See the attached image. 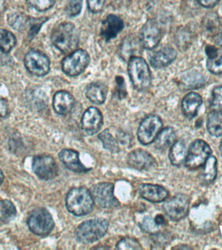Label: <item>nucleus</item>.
I'll list each match as a JSON object with an SVG mask.
<instances>
[{
  "label": "nucleus",
  "instance_id": "nucleus-1",
  "mask_svg": "<svg viewBox=\"0 0 222 250\" xmlns=\"http://www.w3.org/2000/svg\"><path fill=\"white\" fill-rule=\"evenodd\" d=\"M66 207L68 212L77 216L89 214L94 207L91 191L85 187L74 188L66 197Z\"/></svg>",
  "mask_w": 222,
  "mask_h": 250
},
{
  "label": "nucleus",
  "instance_id": "nucleus-2",
  "mask_svg": "<svg viewBox=\"0 0 222 250\" xmlns=\"http://www.w3.org/2000/svg\"><path fill=\"white\" fill-rule=\"evenodd\" d=\"M51 39L53 44L64 54L76 50L79 41L75 25L70 22L62 23L55 27Z\"/></svg>",
  "mask_w": 222,
  "mask_h": 250
},
{
  "label": "nucleus",
  "instance_id": "nucleus-3",
  "mask_svg": "<svg viewBox=\"0 0 222 250\" xmlns=\"http://www.w3.org/2000/svg\"><path fill=\"white\" fill-rule=\"evenodd\" d=\"M109 222L103 218H94L81 223L75 231L76 240L80 243H93L106 234Z\"/></svg>",
  "mask_w": 222,
  "mask_h": 250
},
{
  "label": "nucleus",
  "instance_id": "nucleus-4",
  "mask_svg": "<svg viewBox=\"0 0 222 250\" xmlns=\"http://www.w3.org/2000/svg\"><path fill=\"white\" fill-rule=\"evenodd\" d=\"M129 75L132 85L138 91H146L151 84V74L146 61L140 57H132L128 62Z\"/></svg>",
  "mask_w": 222,
  "mask_h": 250
},
{
  "label": "nucleus",
  "instance_id": "nucleus-5",
  "mask_svg": "<svg viewBox=\"0 0 222 250\" xmlns=\"http://www.w3.org/2000/svg\"><path fill=\"white\" fill-rule=\"evenodd\" d=\"M91 193L97 207L103 209L117 208L120 205L114 194V185L110 183H99L93 185Z\"/></svg>",
  "mask_w": 222,
  "mask_h": 250
},
{
  "label": "nucleus",
  "instance_id": "nucleus-6",
  "mask_svg": "<svg viewBox=\"0 0 222 250\" xmlns=\"http://www.w3.org/2000/svg\"><path fill=\"white\" fill-rule=\"evenodd\" d=\"M31 231L38 236L48 235L54 229L55 223L52 215L44 208L35 209L27 221Z\"/></svg>",
  "mask_w": 222,
  "mask_h": 250
},
{
  "label": "nucleus",
  "instance_id": "nucleus-7",
  "mask_svg": "<svg viewBox=\"0 0 222 250\" xmlns=\"http://www.w3.org/2000/svg\"><path fill=\"white\" fill-rule=\"evenodd\" d=\"M211 153V148L204 141H194L187 152L185 166L190 170L198 169L204 166Z\"/></svg>",
  "mask_w": 222,
  "mask_h": 250
},
{
  "label": "nucleus",
  "instance_id": "nucleus-8",
  "mask_svg": "<svg viewBox=\"0 0 222 250\" xmlns=\"http://www.w3.org/2000/svg\"><path fill=\"white\" fill-rule=\"evenodd\" d=\"M90 60L87 51L79 49L66 57L62 62V69L68 76H76L85 71Z\"/></svg>",
  "mask_w": 222,
  "mask_h": 250
},
{
  "label": "nucleus",
  "instance_id": "nucleus-9",
  "mask_svg": "<svg viewBox=\"0 0 222 250\" xmlns=\"http://www.w3.org/2000/svg\"><path fill=\"white\" fill-rule=\"evenodd\" d=\"M163 122L159 116L155 115L146 117L140 123L137 131L138 140L142 144H151L161 130Z\"/></svg>",
  "mask_w": 222,
  "mask_h": 250
},
{
  "label": "nucleus",
  "instance_id": "nucleus-10",
  "mask_svg": "<svg viewBox=\"0 0 222 250\" xmlns=\"http://www.w3.org/2000/svg\"><path fill=\"white\" fill-rule=\"evenodd\" d=\"M163 210L171 220L179 221L185 218L190 208V199L185 194H178L164 203Z\"/></svg>",
  "mask_w": 222,
  "mask_h": 250
},
{
  "label": "nucleus",
  "instance_id": "nucleus-11",
  "mask_svg": "<svg viewBox=\"0 0 222 250\" xmlns=\"http://www.w3.org/2000/svg\"><path fill=\"white\" fill-rule=\"evenodd\" d=\"M24 63L28 71L35 76H44L50 71V60L38 50L29 51L25 56Z\"/></svg>",
  "mask_w": 222,
  "mask_h": 250
},
{
  "label": "nucleus",
  "instance_id": "nucleus-12",
  "mask_svg": "<svg viewBox=\"0 0 222 250\" xmlns=\"http://www.w3.org/2000/svg\"><path fill=\"white\" fill-rule=\"evenodd\" d=\"M33 171L40 179L50 181L58 175V167L52 156L39 155L35 156L33 160Z\"/></svg>",
  "mask_w": 222,
  "mask_h": 250
},
{
  "label": "nucleus",
  "instance_id": "nucleus-13",
  "mask_svg": "<svg viewBox=\"0 0 222 250\" xmlns=\"http://www.w3.org/2000/svg\"><path fill=\"white\" fill-rule=\"evenodd\" d=\"M163 36L161 25L155 19L145 23L140 31V41L143 48L151 50L159 44Z\"/></svg>",
  "mask_w": 222,
  "mask_h": 250
},
{
  "label": "nucleus",
  "instance_id": "nucleus-14",
  "mask_svg": "<svg viewBox=\"0 0 222 250\" xmlns=\"http://www.w3.org/2000/svg\"><path fill=\"white\" fill-rule=\"evenodd\" d=\"M103 122L101 111L96 107H91L85 111L82 117V128L87 134L93 135L100 130Z\"/></svg>",
  "mask_w": 222,
  "mask_h": 250
},
{
  "label": "nucleus",
  "instance_id": "nucleus-15",
  "mask_svg": "<svg viewBox=\"0 0 222 250\" xmlns=\"http://www.w3.org/2000/svg\"><path fill=\"white\" fill-rule=\"evenodd\" d=\"M128 164L130 167L138 171H146L153 167L155 160L149 152L137 148L129 154Z\"/></svg>",
  "mask_w": 222,
  "mask_h": 250
},
{
  "label": "nucleus",
  "instance_id": "nucleus-16",
  "mask_svg": "<svg viewBox=\"0 0 222 250\" xmlns=\"http://www.w3.org/2000/svg\"><path fill=\"white\" fill-rule=\"evenodd\" d=\"M124 27V21L121 18L116 15H109L101 23V36L106 41H110L117 37Z\"/></svg>",
  "mask_w": 222,
  "mask_h": 250
},
{
  "label": "nucleus",
  "instance_id": "nucleus-17",
  "mask_svg": "<svg viewBox=\"0 0 222 250\" xmlns=\"http://www.w3.org/2000/svg\"><path fill=\"white\" fill-rule=\"evenodd\" d=\"M176 50L170 46L162 47L152 53L149 56V62L153 67L161 68L166 67L176 59Z\"/></svg>",
  "mask_w": 222,
  "mask_h": 250
},
{
  "label": "nucleus",
  "instance_id": "nucleus-18",
  "mask_svg": "<svg viewBox=\"0 0 222 250\" xmlns=\"http://www.w3.org/2000/svg\"><path fill=\"white\" fill-rule=\"evenodd\" d=\"M138 192L142 198L155 203L163 202L169 195L165 188L151 184H142L138 187Z\"/></svg>",
  "mask_w": 222,
  "mask_h": 250
},
{
  "label": "nucleus",
  "instance_id": "nucleus-19",
  "mask_svg": "<svg viewBox=\"0 0 222 250\" xmlns=\"http://www.w3.org/2000/svg\"><path fill=\"white\" fill-rule=\"evenodd\" d=\"M58 158L66 168L75 173H87L91 169L81 163L79 152L72 149H62L58 154Z\"/></svg>",
  "mask_w": 222,
  "mask_h": 250
},
{
  "label": "nucleus",
  "instance_id": "nucleus-20",
  "mask_svg": "<svg viewBox=\"0 0 222 250\" xmlns=\"http://www.w3.org/2000/svg\"><path fill=\"white\" fill-rule=\"evenodd\" d=\"M75 104V99L67 91H60L55 94L53 100V107L59 115H66L71 111Z\"/></svg>",
  "mask_w": 222,
  "mask_h": 250
},
{
  "label": "nucleus",
  "instance_id": "nucleus-21",
  "mask_svg": "<svg viewBox=\"0 0 222 250\" xmlns=\"http://www.w3.org/2000/svg\"><path fill=\"white\" fill-rule=\"evenodd\" d=\"M205 52L207 56L206 66L210 72L214 74H222V48L206 46Z\"/></svg>",
  "mask_w": 222,
  "mask_h": 250
},
{
  "label": "nucleus",
  "instance_id": "nucleus-22",
  "mask_svg": "<svg viewBox=\"0 0 222 250\" xmlns=\"http://www.w3.org/2000/svg\"><path fill=\"white\" fill-rule=\"evenodd\" d=\"M203 103L202 97L199 94L192 92L184 97L182 101L183 112L188 119L196 116L198 109Z\"/></svg>",
  "mask_w": 222,
  "mask_h": 250
},
{
  "label": "nucleus",
  "instance_id": "nucleus-23",
  "mask_svg": "<svg viewBox=\"0 0 222 250\" xmlns=\"http://www.w3.org/2000/svg\"><path fill=\"white\" fill-rule=\"evenodd\" d=\"M85 95L92 103L96 104H101L104 103L106 100L107 87L100 82H93L87 85L86 88Z\"/></svg>",
  "mask_w": 222,
  "mask_h": 250
},
{
  "label": "nucleus",
  "instance_id": "nucleus-24",
  "mask_svg": "<svg viewBox=\"0 0 222 250\" xmlns=\"http://www.w3.org/2000/svg\"><path fill=\"white\" fill-rule=\"evenodd\" d=\"M186 154V146L184 141H175L169 149V161L173 166L179 167L185 162Z\"/></svg>",
  "mask_w": 222,
  "mask_h": 250
},
{
  "label": "nucleus",
  "instance_id": "nucleus-25",
  "mask_svg": "<svg viewBox=\"0 0 222 250\" xmlns=\"http://www.w3.org/2000/svg\"><path fill=\"white\" fill-rule=\"evenodd\" d=\"M176 141L175 131L171 127H167L160 131L155 140V147L158 150H165Z\"/></svg>",
  "mask_w": 222,
  "mask_h": 250
},
{
  "label": "nucleus",
  "instance_id": "nucleus-26",
  "mask_svg": "<svg viewBox=\"0 0 222 250\" xmlns=\"http://www.w3.org/2000/svg\"><path fill=\"white\" fill-rule=\"evenodd\" d=\"M217 173V160L215 156H210L202 166L200 173L201 181L205 184L211 183L216 179Z\"/></svg>",
  "mask_w": 222,
  "mask_h": 250
},
{
  "label": "nucleus",
  "instance_id": "nucleus-27",
  "mask_svg": "<svg viewBox=\"0 0 222 250\" xmlns=\"http://www.w3.org/2000/svg\"><path fill=\"white\" fill-rule=\"evenodd\" d=\"M206 128L210 135L215 137L222 136V111L212 110L208 113Z\"/></svg>",
  "mask_w": 222,
  "mask_h": 250
},
{
  "label": "nucleus",
  "instance_id": "nucleus-28",
  "mask_svg": "<svg viewBox=\"0 0 222 250\" xmlns=\"http://www.w3.org/2000/svg\"><path fill=\"white\" fill-rule=\"evenodd\" d=\"M33 18L22 13H14L8 17V22L14 29L21 31L30 26L32 23Z\"/></svg>",
  "mask_w": 222,
  "mask_h": 250
},
{
  "label": "nucleus",
  "instance_id": "nucleus-29",
  "mask_svg": "<svg viewBox=\"0 0 222 250\" xmlns=\"http://www.w3.org/2000/svg\"><path fill=\"white\" fill-rule=\"evenodd\" d=\"M17 209L13 203L7 199L0 200V221L8 223L17 216Z\"/></svg>",
  "mask_w": 222,
  "mask_h": 250
},
{
  "label": "nucleus",
  "instance_id": "nucleus-30",
  "mask_svg": "<svg viewBox=\"0 0 222 250\" xmlns=\"http://www.w3.org/2000/svg\"><path fill=\"white\" fill-rule=\"evenodd\" d=\"M140 47H142L140 39L128 38L124 41L122 46V55L124 58L129 59L139 52Z\"/></svg>",
  "mask_w": 222,
  "mask_h": 250
},
{
  "label": "nucleus",
  "instance_id": "nucleus-31",
  "mask_svg": "<svg viewBox=\"0 0 222 250\" xmlns=\"http://www.w3.org/2000/svg\"><path fill=\"white\" fill-rule=\"evenodd\" d=\"M99 140L102 142L103 146L105 149L112 153H117L120 151V146L116 139L111 134L108 129L103 130L98 136Z\"/></svg>",
  "mask_w": 222,
  "mask_h": 250
},
{
  "label": "nucleus",
  "instance_id": "nucleus-32",
  "mask_svg": "<svg viewBox=\"0 0 222 250\" xmlns=\"http://www.w3.org/2000/svg\"><path fill=\"white\" fill-rule=\"evenodd\" d=\"M17 39L13 33L6 29H0V51L8 53L15 46Z\"/></svg>",
  "mask_w": 222,
  "mask_h": 250
},
{
  "label": "nucleus",
  "instance_id": "nucleus-33",
  "mask_svg": "<svg viewBox=\"0 0 222 250\" xmlns=\"http://www.w3.org/2000/svg\"><path fill=\"white\" fill-rule=\"evenodd\" d=\"M116 249L119 250H142L139 242L133 238L126 237L120 240L116 244Z\"/></svg>",
  "mask_w": 222,
  "mask_h": 250
},
{
  "label": "nucleus",
  "instance_id": "nucleus-34",
  "mask_svg": "<svg viewBox=\"0 0 222 250\" xmlns=\"http://www.w3.org/2000/svg\"><path fill=\"white\" fill-rule=\"evenodd\" d=\"M26 1L29 5L37 11L43 12L48 11L54 7L56 0H26Z\"/></svg>",
  "mask_w": 222,
  "mask_h": 250
},
{
  "label": "nucleus",
  "instance_id": "nucleus-35",
  "mask_svg": "<svg viewBox=\"0 0 222 250\" xmlns=\"http://www.w3.org/2000/svg\"><path fill=\"white\" fill-rule=\"evenodd\" d=\"M210 17H206L204 21V28L205 32L208 34H215L217 31L219 30L220 21L218 18L214 15H210Z\"/></svg>",
  "mask_w": 222,
  "mask_h": 250
},
{
  "label": "nucleus",
  "instance_id": "nucleus-36",
  "mask_svg": "<svg viewBox=\"0 0 222 250\" xmlns=\"http://www.w3.org/2000/svg\"><path fill=\"white\" fill-rule=\"evenodd\" d=\"M210 107L212 110L222 111V86L214 88L212 91V99Z\"/></svg>",
  "mask_w": 222,
  "mask_h": 250
},
{
  "label": "nucleus",
  "instance_id": "nucleus-37",
  "mask_svg": "<svg viewBox=\"0 0 222 250\" xmlns=\"http://www.w3.org/2000/svg\"><path fill=\"white\" fill-rule=\"evenodd\" d=\"M83 0H69L66 5V11L70 17H76L81 13Z\"/></svg>",
  "mask_w": 222,
  "mask_h": 250
},
{
  "label": "nucleus",
  "instance_id": "nucleus-38",
  "mask_svg": "<svg viewBox=\"0 0 222 250\" xmlns=\"http://www.w3.org/2000/svg\"><path fill=\"white\" fill-rule=\"evenodd\" d=\"M142 229L151 234H155L159 230V226L156 224L155 220L152 217L147 216L144 217L141 223Z\"/></svg>",
  "mask_w": 222,
  "mask_h": 250
},
{
  "label": "nucleus",
  "instance_id": "nucleus-39",
  "mask_svg": "<svg viewBox=\"0 0 222 250\" xmlns=\"http://www.w3.org/2000/svg\"><path fill=\"white\" fill-rule=\"evenodd\" d=\"M105 0H87L88 7L93 13H98L102 11Z\"/></svg>",
  "mask_w": 222,
  "mask_h": 250
},
{
  "label": "nucleus",
  "instance_id": "nucleus-40",
  "mask_svg": "<svg viewBox=\"0 0 222 250\" xmlns=\"http://www.w3.org/2000/svg\"><path fill=\"white\" fill-rule=\"evenodd\" d=\"M118 142L124 146H130L132 142V137L130 134L124 132H120L117 136Z\"/></svg>",
  "mask_w": 222,
  "mask_h": 250
},
{
  "label": "nucleus",
  "instance_id": "nucleus-41",
  "mask_svg": "<svg viewBox=\"0 0 222 250\" xmlns=\"http://www.w3.org/2000/svg\"><path fill=\"white\" fill-rule=\"evenodd\" d=\"M9 113V104L7 100L0 98V117L3 118Z\"/></svg>",
  "mask_w": 222,
  "mask_h": 250
},
{
  "label": "nucleus",
  "instance_id": "nucleus-42",
  "mask_svg": "<svg viewBox=\"0 0 222 250\" xmlns=\"http://www.w3.org/2000/svg\"><path fill=\"white\" fill-rule=\"evenodd\" d=\"M220 0H198L201 5L205 8H211L215 6Z\"/></svg>",
  "mask_w": 222,
  "mask_h": 250
},
{
  "label": "nucleus",
  "instance_id": "nucleus-43",
  "mask_svg": "<svg viewBox=\"0 0 222 250\" xmlns=\"http://www.w3.org/2000/svg\"><path fill=\"white\" fill-rule=\"evenodd\" d=\"M154 220H155L156 224L159 226H163V225H165L166 223V222L165 217L161 214L157 215V216H155V218H154Z\"/></svg>",
  "mask_w": 222,
  "mask_h": 250
},
{
  "label": "nucleus",
  "instance_id": "nucleus-44",
  "mask_svg": "<svg viewBox=\"0 0 222 250\" xmlns=\"http://www.w3.org/2000/svg\"><path fill=\"white\" fill-rule=\"evenodd\" d=\"M215 42L216 44L222 48V31L218 33L215 37Z\"/></svg>",
  "mask_w": 222,
  "mask_h": 250
},
{
  "label": "nucleus",
  "instance_id": "nucleus-45",
  "mask_svg": "<svg viewBox=\"0 0 222 250\" xmlns=\"http://www.w3.org/2000/svg\"><path fill=\"white\" fill-rule=\"evenodd\" d=\"M4 7H5V3H4V0H0V14L3 12Z\"/></svg>",
  "mask_w": 222,
  "mask_h": 250
},
{
  "label": "nucleus",
  "instance_id": "nucleus-46",
  "mask_svg": "<svg viewBox=\"0 0 222 250\" xmlns=\"http://www.w3.org/2000/svg\"><path fill=\"white\" fill-rule=\"evenodd\" d=\"M4 180V175L3 172H2L1 169H0V185H1L2 183H3Z\"/></svg>",
  "mask_w": 222,
  "mask_h": 250
},
{
  "label": "nucleus",
  "instance_id": "nucleus-47",
  "mask_svg": "<svg viewBox=\"0 0 222 250\" xmlns=\"http://www.w3.org/2000/svg\"><path fill=\"white\" fill-rule=\"evenodd\" d=\"M191 248H192L189 247V246H186V247H183V246H182V247H179V246H177V247L173 248V249H185V250H186V249H191Z\"/></svg>",
  "mask_w": 222,
  "mask_h": 250
},
{
  "label": "nucleus",
  "instance_id": "nucleus-48",
  "mask_svg": "<svg viewBox=\"0 0 222 250\" xmlns=\"http://www.w3.org/2000/svg\"><path fill=\"white\" fill-rule=\"evenodd\" d=\"M220 154H221V156H222V140L221 141V142H220Z\"/></svg>",
  "mask_w": 222,
  "mask_h": 250
}]
</instances>
